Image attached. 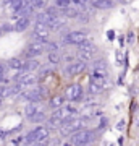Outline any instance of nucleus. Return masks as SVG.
Returning <instances> with one entry per match:
<instances>
[{
	"instance_id": "f257e3e1",
	"label": "nucleus",
	"mask_w": 139,
	"mask_h": 146,
	"mask_svg": "<svg viewBox=\"0 0 139 146\" xmlns=\"http://www.w3.org/2000/svg\"><path fill=\"white\" fill-rule=\"evenodd\" d=\"M47 91L42 86H34V88H24L20 93V98L23 101H28V102H41L42 99H45Z\"/></svg>"
},
{
	"instance_id": "39448f33",
	"label": "nucleus",
	"mask_w": 139,
	"mask_h": 146,
	"mask_svg": "<svg viewBox=\"0 0 139 146\" xmlns=\"http://www.w3.org/2000/svg\"><path fill=\"white\" fill-rule=\"evenodd\" d=\"M65 96H67V101H70V102H79V101H82V98H84L82 86L81 84H78V83L70 84V86L67 88Z\"/></svg>"
},
{
	"instance_id": "423d86ee",
	"label": "nucleus",
	"mask_w": 139,
	"mask_h": 146,
	"mask_svg": "<svg viewBox=\"0 0 139 146\" xmlns=\"http://www.w3.org/2000/svg\"><path fill=\"white\" fill-rule=\"evenodd\" d=\"M76 112H78V110H76V107H74V106H73V104H67V102H65L62 107H57V109H55V112H53L52 115H55V117H58L62 122H65V120L74 117V115H76Z\"/></svg>"
},
{
	"instance_id": "cd10ccee",
	"label": "nucleus",
	"mask_w": 139,
	"mask_h": 146,
	"mask_svg": "<svg viewBox=\"0 0 139 146\" xmlns=\"http://www.w3.org/2000/svg\"><path fill=\"white\" fill-rule=\"evenodd\" d=\"M7 29H8V26H7V25H0V34H3Z\"/></svg>"
},
{
	"instance_id": "2eb2a0df",
	"label": "nucleus",
	"mask_w": 139,
	"mask_h": 146,
	"mask_svg": "<svg viewBox=\"0 0 139 146\" xmlns=\"http://www.w3.org/2000/svg\"><path fill=\"white\" fill-rule=\"evenodd\" d=\"M91 5L97 10H110L115 7V0H91Z\"/></svg>"
},
{
	"instance_id": "6ab92c4d",
	"label": "nucleus",
	"mask_w": 139,
	"mask_h": 146,
	"mask_svg": "<svg viewBox=\"0 0 139 146\" xmlns=\"http://www.w3.org/2000/svg\"><path fill=\"white\" fill-rule=\"evenodd\" d=\"M65 102H67V96L58 94V96H53V98L49 101V106H50V107H53V109H57V107H62Z\"/></svg>"
},
{
	"instance_id": "a878e982",
	"label": "nucleus",
	"mask_w": 139,
	"mask_h": 146,
	"mask_svg": "<svg viewBox=\"0 0 139 146\" xmlns=\"http://www.w3.org/2000/svg\"><path fill=\"white\" fill-rule=\"evenodd\" d=\"M5 73H7V67L0 63V84L5 83Z\"/></svg>"
},
{
	"instance_id": "c85d7f7f",
	"label": "nucleus",
	"mask_w": 139,
	"mask_h": 146,
	"mask_svg": "<svg viewBox=\"0 0 139 146\" xmlns=\"http://www.w3.org/2000/svg\"><path fill=\"white\" fill-rule=\"evenodd\" d=\"M117 128H118V130H123V128H125V122H118Z\"/></svg>"
},
{
	"instance_id": "412c9836",
	"label": "nucleus",
	"mask_w": 139,
	"mask_h": 146,
	"mask_svg": "<svg viewBox=\"0 0 139 146\" xmlns=\"http://www.w3.org/2000/svg\"><path fill=\"white\" fill-rule=\"evenodd\" d=\"M45 123H47L45 127H49L50 130H53V128H58V130H60V127L63 125V122L58 119V117H55V115H50V119H47Z\"/></svg>"
},
{
	"instance_id": "4be33fe9",
	"label": "nucleus",
	"mask_w": 139,
	"mask_h": 146,
	"mask_svg": "<svg viewBox=\"0 0 139 146\" xmlns=\"http://www.w3.org/2000/svg\"><path fill=\"white\" fill-rule=\"evenodd\" d=\"M29 120H31L32 123H42V122L47 120V115H45V112H44V109H42V110H39V112H36L34 115H31Z\"/></svg>"
},
{
	"instance_id": "9b49d317",
	"label": "nucleus",
	"mask_w": 139,
	"mask_h": 146,
	"mask_svg": "<svg viewBox=\"0 0 139 146\" xmlns=\"http://www.w3.org/2000/svg\"><path fill=\"white\" fill-rule=\"evenodd\" d=\"M86 68H88V63L84 62V60H74V62H71L67 67L65 73H67L68 76H76V75H81Z\"/></svg>"
},
{
	"instance_id": "ddd939ff",
	"label": "nucleus",
	"mask_w": 139,
	"mask_h": 146,
	"mask_svg": "<svg viewBox=\"0 0 139 146\" xmlns=\"http://www.w3.org/2000/svg\"><path fill=\"white\" fill-rule=\"evenodd\" d=\"M107 75H108L107 63L103 62V60H97V62H94L92 70H91V76H99V78H107Z\"/></svg>"
},
{
	"instance_id": "9d476101",
	"label": "nucleus",
	"mask_w": 139,
	"mask_h": 146,
	"mask_svg": "<svg viewBox=\"0 0 139 146\" xmlns=\"http://www.w3.org/2000/svg\"><path fill=\"white\" fill-rule=\"evenodd\" d=\"M39 81L37 75H34V72H21L18 76L15 78V83L21 84L23 88H28V86H32Z\"/></svg>"
},
{
	"instance_id": "b1692460",
	"label": "nucleus",
	"mask_w": 139,
	"mask_h": 146,
	"mask_svg": "<svg viewBox=\"0 0 139 146\" xmlns=\"http://www.w3.org/2000/svg\"><path fill=\"white\" fill-rule=\"evenodd\" d=\"M52 73H53V70H52L50 67L41 68V70H39V75H37V78H39V81H42V80H45V78H49V76H52Z\"/></svg>"
},
{
	"instance_id": "aec40b11",
	"label": "nucleus",
	"mask_w": 139,
	"mask_h": 146,
	"mask_svg": "<svg viewBox=\"0 0 139 146\" xmlns=\"http://www.w3.org/2000/svg\"><path fill=\"white\" fill-rule=\"evenodd\" d=\"M37 68H41V65H39V62H37L36 58H28V60H24L23 72H36Z\"/></svg>"
},
{
	"instance_id": "a211bd4d",
	"label": "nucleus",
	"mask_w": 139,
	"mask_h": 146,
	"mask_svg": "<svg viewBox=\"0 0 139 146\" xmlns=\"http://www.w3.org/2000/svg\"><path fill=\"white\" fill-rule=\"evenodd\" d=\"M7 67L11 68V70L23 72V68H24V60H21V58H10V60L7 62Z\"/></svg>"
},
{
	"instance_id": "4468645a",
	"label": "nucleus",
	"mask_w": 139,
	"mask_h": 146,
	"mask_svg": "<svg viewBox=\"0 0 139 146\" xmlns=\"http://www.w3.org/2000/svg\"><path fill=\"white\" fill-rule=\"evenodd\" d=\"M29 25H31V16L29 15H20V18L15 21V31L18 33H23L24 29H28L29 28Z\"/></svg>"
},
{
	"instance_id": "7c9ffc66",
	"label": "nucleus",
	"mask_w": 139,
	"mask_h": 146,
	"mask_svg": "<svg viewBox=\"0 0 139 146\" xmlns=\"http://www.w3.org/2000/svg\"><path fill=\"white\" fill-rule=\"evenodd\" d=\"M115 2H125V0H115Z\"/></svg>"
},
{
	"instance_id": "7ed1b4c3",
	"label": "nucleus",
	"mask_w": 139,
	"mask_h": 146,
	"mask_svg": "<svg viewBox=\"0 0 139 146\" xmlns=\"http://www.w3.org/2000/svg\"><path fill=\"white\" fill-rule=\"evenodd\" d=\"M86 122H88L86 119L71 117V119H68V120L63 122V125L60 127V133H62V136H70V135H73L74 131L84 128V127H86Z\"/></svg>"
},
{
	"instance_id": "f8f14e48",
	"label": "nucleus",
	"mask_w": 139,
	"mask_h": 146,
	"mask_svg": "<svg viewBox=\"0 0 139 146\" xmlns=\"http://www.w3.org/2000/svg\"><path fill=\"white\" fill-rule=\"evenodd\" d=\"M107 88V78H99V76H92L91 83H89V93L91 94H99Z\"/></svg>"
},
{
	"instance_id": "20e7f679",
	"label": "nucleus",
	"mask_w": 139,
	"mask_h": 146,
	"mask_svg": "<svg viewBox=\"0 0 139 146\" xmlns=\"http://www.w3.org/2000/svg\"><path fill=\"white\" fill-rule=\"evenodd\" d=\"M94 141V131L81 128L70 135V145H89Z\"/></svg>"
},
{
	"instance_id": "0eeeda50",
	"label": "nucleus",
	"mask_w": 139,
	"mask_h": 146,
	"mask_svg": "<svg viewBox=\"0 0 139 146\" xmlns=\"http://www.w3.org/2000/svg\"><path fill=\"white\" fill-rule=\"evenodd\" d=\"M32 36H34L36 41H41V42L49 41V37H50V26H47V25H44V23L36 21L34 29H32Z\"/></svg>"
},
{
	"instance_id": "1a4fd4ad",
	"label": "nucleus",
	"mask_w": 139,
	"mask_h": 146,
	"mask_svg": "<svg viewBox=\"0 0 139 146\" xmlns=\"http://www.w3.org/2000/svg\"><path fill=\"white\" fill-rule=\"evenodd\" d=\"M86 39H88V33L84 31H70L65 36H62V41L65 44H73V46H78Z\"/></svg>"
},
{
	"instance_id": "bb28decb",
	"label": "nucleus",
	"mask_w": 139,
	"mask_h": 146,
	"mask_svg": "<svg viewBox=\"0 0 139 146\" xmlns=\"http://www.w3.org/2000/svg\"><path fill=\"white\" fill-rule=\"evenodd\" d=\"M73 5H78V7H84V3H82V0H71Z\"/></svg>"
},
{
	"instance_id": "f03ea898",
	"label": "nucleus",
	"mask_w": 139,
	"mask_h": 146,
	"mask_svg": "<svg viewBox=\"0 0 139 146\" xmlns=\"http://www.w3.org/2000/svg\"><path fill=\"white\" fill-rule=\"evenodd\" d=\"M49 135H50V128L49 127H36L26 135L24 143H28V145H39V143H44L49 138Z\"/></svg>"
},
{
	"instance_id": "dca6fc26",
	"label": "nucleus",
	"mask_w": 139,
	"mask_h": 146,
	"mask_svg": "<svg viewBox=\"0 0 139 146\" xmlns=\"http://www.w3.org/2000/svg\"><path fill=\"white\" fill-rule=\"evenodd\" d=\"M81 10L82 8H79L78 5H74V7H65V8H62V13L65 16H68V18H79L81 16Z\"/></svg>"
},
{
	"instance_id": "c756f323",
	"label": "nucleus",
	"mask_w": 139,
	"mask_h": 146,
	"mask_svg": "<svg viewBox=\"0 0 139 146\" xmlns=\"http://www.w3.org/2000/svg\"><path fill=\"white\" fill-rule=\"evenodd\" d=\"M2 102H3V98H2V96H0V104H2Z\"/></svg>"
},
{
	"instance_id": "393cba45",
	"label": "nucleus",
	"mask_w": 139,
	"mask_h": 146,
	"mask_svg": "<svg viewBox=\"0 0 139 146\" xmlns=\"http://www.w3.org/2000/svg\"><path fill=\"white\" fill-rule=\"evenodd\" d=\"M55 3H57V7L62 10V8H65V7L71 5V0H55Z\"/></svg>"
},
{
	"instance_id": "f3484780",
	"label": "nucleus",
	"mask_w": 139,
	"mask_h": 146,
	"mask_svg": "<svg viewBox=\"0 0 139 146\" xmlns=\"http://www.w3.org/2000/svg\"><path fill=\"white\" fill-rule=\"evenodd\" d=\"M44 107L41 106V102H28V106L24 107V114H26V117L29 119L31 115H34L36 112H39V110H42Z\"/></svg>"
},
{
	"instance_id": "6e6552de",
	"label": "nucleus",
	"mask_w": 139,
	"mask_h": 146,
	"mask_svg": "<svg viewBox=\"0 0 139 146\" xmlns=\"http://www.w3.org/2000/svg\"><path fill=\"white\" fill-rule=\"evenodd\" d=\"M44 52H45V46H44V42L34 39V42H31L29 46L26 47L24 55H26V58H37Z\"/></svg>"
},
{
	"instance_id": "5701e85b",
	"label": "nucleus",
	"mask_w": 139,
	"mask_h": 146,
	"mask_svg": "<svg viewBox=\"0 0 139 146\" xmlns=\"http://www.w3.org/2000/svg\"><path fill=\"white\" fill-rule=\"evenodd\" d=\"M49 63H52V65H57V63L62 62V57H60V54H58V50H50L49 52Z\"/></svg>"
}]
</instances>
